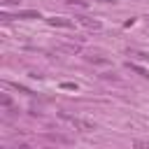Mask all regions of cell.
I'll return each instance as SVG.
<instances>
[{
  "label": "cell",
  "mask_w": 149,
  "mask_h": 149,
  "mask_svg": "<svg viewBox=\"0 0 149 149\" xmlns=\"http://www.w3.org/2000/svg\"><path fill=\"white\" fill-rule=\"evenodd\" d=\"M63 116H65V114H63ZM65 119H68V121H70L74 128H79L81 133H91V130L95 128L93 123H88V121H81V119H74V116H65Z\"/></svg>",
  "instance_id": "6da1fadb"
},
{
  "label": "cell",
  "mask_w": 149,
  "mask_h": 149,
  "mask_svg": "<svg viewBox=\"0 0 149 149\" xmlns=\"http://www.w3.org/2000/svg\"><path fill=\"white\" fill-rule=\"evenodd\" d=\"M81 26H86V28H93V30H98L100 28V21H93V19H88V16H74Z\"/></svg>",
  "instance_id": "7a4b0ae2"
},
{
  "label": "cell",
  "mask_w": 149,
  "mask_h": 149,
  "mask_svg": "<svg viewBox=\"0 0 149 149\" xmlns=\"http://www.w3.org/2000/svg\"><path fill=\"white\" fill-rule=\"evenodd\" d=\"M16 19H40V12H35V9H23V12H16Z\"/></svg>",
  "instance_id": "3957f363"
},
{
  "label": "cell",
  "mask_w": 149,
  "mask_h": 149,
  "mask_svg": "<svg viewBox=\"0 0 149 149\" xmlns=\"http://www.w3.org/2000/svg\"><path fill=\"white\" fill-rule=\"evenodd\" d=\"M49 23H51V26H61V28H70V26H72V21H68V19H61V16H54V19H49Z\"/></svg>",
  "instance_id": "277c9868"
},
{
  "label": "cell",
  "mask_w": 149,
  "mask_h": 149,
  "mask_svg": "<svg viewBox=\"0 0 149 149\" xmlns=\"http://www.w3.org/2000/svg\"><path fill=\"white\" fill-rule=\"evenodd\" d=\"M128 68H130V70H135L140 77H149V72H147L144 68H140V65H135V63H130V61H128Z\"/></svg>",
  "instance_id": "5b68a950"
},
{
  "label": "cell",
  "mask_w": 149,
  "mask_h": 149,
  "mask_svg": "<svg viewBox=\"0 0 149 149\" xmlns=\"http://www.w3.org/2000/svg\"><path fill=\"white\" fill-rule=\"evenodd\" d=\"M68 5H72V7H86L88 2H84V0H68Z\"/></svg>",
  "instance_id": "8992f818"
},
{
  "label": "cell",
  "mask_w": 149,
  "mask_h": 149,
  "mask_svg": "<svg viewBox=\"0 0 149 149\" xmlns=\"http://www.w3.org/2000/svg\"><path fill=\"white\" fill-rule=\"evenodd\" d=\"M0 102H2L5 107H12V100H9V95H2V98H0Z\"/></svg>",
  "instance_id": "52a82bcc"
},
{
  "label": "cell",
  "mask_w": 149,
  "mask_h": 149,
  "mask_svg": "<svg viewBox=\"0 0 149 149\" xmlns=\"http://www.w3.org/2000/svg\"><path fill=\"white\" fill-rule=\"evenodd\" d=\"M61 86H63V88H72V91H74V88H77V84H72V81H63V84H61Z\"/></svg>",
  "instance_id": "ba28073f"
},
{
  "label": "cell",
  "mask_w": 149,
  "mask_h": 149,
  "mask_svg": "<svg viewBox=\"0 0 149 149\" xmlns=\"http://www.w3.org/2000/svg\"><path fill=\"white\" fill-rule=\"evenodd\" d=\"M100 2H112V0H100Z\"/></svg>",
  "instance_id": "9c48e42d"
}]
</instances>
